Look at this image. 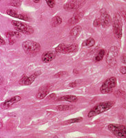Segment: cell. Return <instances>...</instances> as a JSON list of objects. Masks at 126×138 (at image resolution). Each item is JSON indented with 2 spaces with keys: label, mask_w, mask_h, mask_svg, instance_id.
I'll use <instances>...</instances> for the list:
<instances>
[{
  "label": "cell",
  "mask_w": 126,
  "mask_h": 138,
  "mask_svg": "<svg viewBox=\"0 0 126 138\" xmlns=\"http://www.w3.org/2000/svg\"><path fill=\"white\" fill-rule=\"evenodd\" d=\"M46 3L50 8H54L55 6V0H45Z\"/></svg>",
  "instance_id": "83f0119b"
},
{
  "label": "cell",
  "mask_w": 126,
  "mask_h": 138,
  "mask_svg": "<svg viewBox=\"0 0 126 138\" xmlns=\"http://www.w3.org/2000/svg\"><path fill=\"white\" fill-rule=\"evenodd\" d=\"M83 120V117H77V118L74 119H68L67 121H65L64 122H63L62 124L63 125H67V124H71L73 123H78V122H81Z\"/></svg>",
  "instance_id": "603a6c76"
},
{
  "label": "cell",
  "mask_w": 126,
  "mask_h": 138,
  "mask_svg": "<svg viewBox=\"0 0 126 138\" xmlns=\"http://www.w3.org/2000/svg\"><path fill=\"white\" fill-rule=\"evenodd\" d=\"M79 49L77 44H60L59 46L55 48V51L58 53L63 54H69V53H76Z\"/></svg>",
  "instance_id": "52a82bcc"
},
{
  "label": "cell",
  "mask_w": 126,
  "mask_h": 138,
  "mask_svg": "<svg viewBox=\"0 0 126 138\" xmlns=\"http://www.w3.org/2000/svg\"><path fill=\"white\" fill-rule=\"evenodd\" d=\"M9 42H10L9 44H10V45H12V44L15 43V40H13V38H10V39H9Z\"/></svg>",
  "instance_id": "d590c367"
},
{
  "label": "cell",
  "mask_w": 126,
  "mask_h": 138,
  "mask_svg": "<svg viewBox=\"0 0 126 138\" xmlns=\"http://www.w3.org/2000/svg\"><path fill=\"white\" fill-rule=\"evenodd\" d=\"M57 97V95L55 94V93H52L51 95H50L48 97V98L49 99H55Z\"/></svg>",
  "instance_id": "d6a6232c"
},
{
  "label": "cell",
  "mask_w": 126,
  "mask_h": 138,
  "mask_svg": "<svg viewBox=\"0 0 126 138\" xmlns=\"http://www.w3.org/2000/svg\"><path fill=\"white\" fill-rule=\"evenodd\" d=\"M54 138H59L58 137H57V136H55V137H54Z\"/></svg>",
  "instance_id": "f35d334b"
},
{
  "label": "cell",
  "mask_w": 126,
  "mask_h": 138,
  "mask_svg": "<svg viewBox=\"0 0 126 138\" xmlns=\"http://www.w3.org/2000/svg\"><path fill=\"white\" fill-rule=\"evenodd\" d=\"M77 85V81H74V82H72L70 83V84H69V86H70L72 88H74V87H76Z\"/></svg>",
  "instance_id": "1f68e13d"
},
{
  "label": "cell",
  "mask_w": 126,
  "mask_h": 138,
  "mask_svg": "<svg viewBox=\"0 0 126 138\" xmlns=\"http://www.w3.org/2000/svg\"><path fill=\"white\" fill-rule=\"evenodd\" d=\"M6 13L11 17H13L15 18H17L20 20H24V21H30V19L28 16L25 14L20 13H18L17 10H14V9H8L6 10Z\"/></svg>",
  "instance_id": "4fadbf2b"
},
{
  "label": "cell",
  "mask_w": 126,
  "mask_h": 138,
  "mask_svg": "<svg viewBox=\"0 0 126 138\" xmlns=\"http://www.w3.org/2000/svg\"><path fill=\"white\" fill-rule=\"evenodd\" d=\"M115 95L119 97H123L126 96V92L122 90H118L116 92H115Z\"/></svg>",
  "instance_id": "484cf974"
},
{
  "label": "cell",
  "mask_w": 126,
  "mask_h": 138,
  "mask_svg": "<svg viewBox=\"0 0 126 138\" xmlns=\"http://www.w3.org/2000/svg\"><path fill=\"white\" fill-rule=\"evenodd\" d=\"M107 128L113 135L119 138H126V126L116 124H110Z\"/></svg>",
  "instance_id": "5b68a950"
},
{
  "label": "cell",
  "mask_w": 126,
  "mask_h": 138,
  "mask_svg": "<svg viewBox=\"0 0 126 138\" xmlns=\"http://www.w3.org/2000/svg\"><path fill=\"white\" fill-rule=\"evenodd\" d=\"M40 1H41V0H33V1H34L35 3H39Z\"/></svg>",
  "instance_id": "74e56055"
},
{
  "label": "cell",
  "mask_w": 126,
  "mask_h": 138,
  "mask_svg": "<svg viewBox=\"0 0 126 138\" xmlns=\"http://www.w3.org/2000/svg\"><path fill=\"white\" fill-rule=\"evenodd\" d=\"M100 12V20L101 22V26L104 28H108L112 23V17L110 15V14L107 13L105 8H102Z\"/></svg>",
  "instance_id": "8fae6325"
},
{
  "label": "cell",
  "mask_w": 126,
  "mask_h": 138,
  "mask_svg": "<svg viewBox=\"0 0 126 138\" xmlns=\"http://www.w3.org/2000/svg\"><path fill=\"white\" fill-rule=\"evenodd\" d=\"M21 0H12V1H10V6H12L13 7H17V8L20 7L21 6Z\"/></svg>",
  "instance_id": "d4e9b609"
},
{
  "label": "cell",
  "mask_w": 126,
  "mask_h": 138,
  "mask_svg": "<svg viewBox=\"0 0 126 138\" xmlns=\"http://www.w3.org/2000/svg\"><path fill=\"white\" fill-rule=\"evenodd\" d=\"M74 106L72 105H59L57 106V110L62 111H68V110H70V109H73Z\"/></svg>",
  "instance_id": "cb8c5ba5"
},
{
  "label": "cell",
  "mask_w": 126,
  "mask_h": 138,
  "mask_svg": "<svg viewBox=\"0 0 126 138\" xmlns=\"http://www.w3.org/2000/svg\"><path fill=\"white\" fill-rule=\"evenodd\" d=\"M73 73H74V74H77L78 73L77 70V69H74V70H73Z\"/></svg>",
  "instance_id": "8d00e7d4"
},
{
  "label": "cell",
  "mask_w": 126,
  "mask_h": 138,
  "mask_svg": "<svg viewBox=\"0 0 126 138\" xmlns=\"http://www.w3.org/2000/svg\"><path fill=\"white\" fill-rule=\"evenodd\" d=\"M41 74H42V71L41 70H37V71H36L35 72H34L33 74H32L30 76H26L25 75H23L22 78L19 81V84L20 85L22 86L30 85V84H32V83L34 82L35 79Z\"/></svg>",
  "instance_id": "30bf717a"
},
{
  "label": "cell",
  "mask_w": 126,
  "mask_h": 138,
  "mask_svg": "<svg viewBox=\"0 0 126 138\" xmlns=\"http://www.w3.org/2000/svg\"><path fill=\"white\" fill-rule=\"evenodd\" d=\"M101 25L100 18H96L93 22V26L94 27H99Z\"/></svg>",
  "instance_id": "f1b7e54d"
},
{
  "label": "cell",
  "mask_w": 126,
  "mask_h": 138,
  "mask_svg": "<svg viewBox=\"0 0 126 138\" xmlns=\"http://www.w3.org/2000/svg\"><path fill=\"white\" fill-rule=\"evenodd\" d=\"M112 28L114 37L120 40L123 36V22L119 13H114L112 19Z\"/></svg>",
  "instance_id": "7a4b0ae2"
},
{
  "label": "cell",
  "mask_w": 126,
  "mask_h": 138,
  "mask_svg": "<svg viewBox=\"0 0 126 138\" xmlns=\"http://www.w3.org/2000/svg\"><path fill=\"white\" fill-rule=\"evenodd\" d=\"M67 73H68V72H66V71H60V72L56 73L53 77H54L55 78H59V77H62L63 76L65 75Z\"/></svg>",
  "instance_id": "4316f807"
},
{
  "label": "cell",
  "mask_w": 126,
  "mask_h": 138,
  "mask_svg": "<svg viewBox=\"0 0 126 138\" xmlns=\"http://www.w3.org/2000/svg\"><path fill=\"white\" fill-rule=\"evenodd\" d=\"M11 23L13 24L14 28L20 33H23L26 35H31L34 33L33 28L26 23H23V22L13 20L11 22Z\"/></svg>",
  "instance_id": "8992f818"
},
{
  "label": "cell",
  "mask_w": 126,
  "mask_h": 138,
  "mask_svg": "<svg viewBox=\"0 0 126 138\" xmlns=\"http://www.w3.org/2000/svg\"><path fill=\"white\" fill-rule=\"evenodd\" d=\"M5 44H6V42H5L4 40L2 38V37H0V46H3Z\"/></svg>",
  "instance_id": "e575fe53"
},
{
  "label": "cell",
  "mask_w": 126,
  "mask_h": 138,
  "mask_svg": "<svg viewBox=\"0 0 126 138\" xmlns=\"http://www.w3.org/2000/svg\"><path fill=\"white\" fill-rule=\"evenodd\" d=\"M22 48L25 53L29 55H35L41 50V45L32 40H26L22 43Z\"/></svg>",
  "instance_id": "3957f363"
},
{
  "label": "cell",
  "mask_w": 126,
  "mask_h": 138,
  "mask_svg": "<svg viewBox=\"0 0 126 138\" xmlns=\"http://www.w3.org/2000/svg\"><path fill=\"white\" fill-rule=\"evenodd\" d=\"M82 31V28L80 26H76L73 28H72L70 33V35L73 38H77Z\"/></svg>",
  "instance_id": "ac0fdd59"
},
{
  "label": "cell",
  "mask_w": 126,
  "mask_h": 138,
  "mask_svg": "<svg viewBox=\"0 0 126 138\" xmlns=\"http://www.w3.org/2000/svg\"><path fill=\"white\" fill-rule=\"evenodd\" d=\"M119 53V48L117 46H112L109 49L106 56V62L109 66H115Z\"/></svg>",
  "instance_id": "ba28073f"
},
{
  "label": "cell",
  "mask_w": 126,
  "mask_h": 138,
  "mask_svg": "<svg viewBox=\"0 0 126 138\" xmlns=\"http://www.w3.org/2000/svg\"><path fill=\"white\" fill-rule=\"evenodd\" d=\"M62 23V19L59 16H55L51 20V26L52 27H57Z\"/></svg>",
  "instance_id": "ffe728a7"
},
{
  "label": "cell",
  "mask_w": 126,
  "mask_h": 138,
  "mask_svg": "<svg viewBox=\"0 0 126 138\" xmlns=\"http://www.w3.org/2000/svg\"><path fill=\"white\" fill-rule=\"evenodd\" d=\"M114 104H115V102L114 101H111V100L98 103L97 104L94 106L92 109H90V111L88 112L87 117L90 118V117H92L94 116L99 115L101 113H103L104 112L110 110V109H112Z\"/></svg>",
  "instance_id": "6da1fadb"
},
{
  "label": "cell",
  "mask_w": 126,
  "mask_h": 138,
  "mask_svg": "<svg viewBox=\"0 0 126 138\" xmlns=\"http://www.w3.org/2000/svg\"><path fill=\"white\" fill-rule=\"evenodd\" d=\"M21 99V97L20 96L16 95L14 96V97H12L10 99H6L5 102H3L1 104V108H3V109H8L9 107H10L13 104H15V103H17L18 102H20Z\"/></svg>",
  "instance_id": "9a60e30c"
},
{
  "label": "cell",
  "mask_w": 126,
  "mask_h": 138,
  "mask_svg": "<svg viewBox=\"0 0 126 138\" xmlns=\"http://www.w3.org/2000/svg\"><path fill=\"white\" fill-rule=\"evenodd\" d=\"M121 61L123 64H126V53H123L121 56Z\"/></svg>",
  "instance_id": "f546056e"
},
{
  "label": "cell",
  "mask_w": 126,
  "mask_h": 138,
  "mask_svg": "<svg viewBox=\"0 0 126 138\" xmlns=\"http://www.w3.org/2000/svg\"><path fill=\"white\" fill-rule=\"evenodd\" d=\"M57 52L55 50H48L45 51L42 54V61L43 63H49L52 62L57 55Z\"/></svg>",
  "instance_id": "7c38bea8"
},
{
  "label": "cell",
  "mask_w": 126,
  "mask_h": 138,
  "mask_svg": "<svg viewBox=\"0 0 126 138\" xmlns=\"http://www.w3.org/2000/svg\"><path fill=\"white\" fill-rule=\"evenodd\" d=\"M120 72L123 75H126V66H121L119 69Z\"/></svg>",
  "instance_id": "4dcf8cb0"
},
{
  "label": "cell",
  "mask_w": 126,
  "mask_h": 138,
  "mask_svg": "<svg viewBox=\"0 0 126 138\" xmlns=\"http://www.w3.org/2000/svg\"><path fill=\"white\" fill-rule=\"evenodd\" d=\"M50 84H47V85L43 86L40 89H39V91L37 92L36 97L38 99H43L46 97V95L48 93V89L50 88Z\"/></svg>",
  "instance_id": "2e32d148"
},
{
  "label": "cell",
  "mask_w": 126,
  "mask_h": 138,
  "mask_svg": "<svg viewBox=\"0 0 126 138\" xmlns=\"http://www.w3.org/2000/svg\"><path fill=\"white\" fill-rule=\"evenodd\" d=\"M105 54V50H100L97 53L96 56H95V57H94V61H95L96 62H99L101 61V60L103 59V58H104Z\"/></svg>",
  "instance_id": "7402d4cb"
},
{
  "label": "cell",
  "mask_w": 126,
  "mask_h": 138,
  "mask_svg": "<svg viewBox=\"0 0 126 138\" xmlns=\"http://www.w3.org/2000/svg\"><path fill=\"white\" fill-rule=\"evenodd\" d=\"M121 15H122V16H123V19L125 20L126 22V10H121Z\"/></svg>",
  "instance_id": "836d02e7"
},
{
  "label": "cell",
  "mask_w": 126,
  "mask_h": 138,
  "mask_svg": "<svg viewBox=\"0 0 126 138\" xmlns=\"http://www.w3.org/2000/svg\"><path fill=\"white\" fill-rule=\"evenodd\" d=\"M95 44V40L92 37H89L88 39L85 40L84 42L82 43V47H87V48H91L94 46Z\"/></svg>",
  "instance_id": "d6986e66"
},
{
  "label": "cell",
  "mask_w": 126,
  "mask_h": 138,
  "mask_svg": "<svg viewBox=\"0 0 126 138\" xmlns=\"http://www.w3.org/2000/svg\"><path fill=\"white\" fill-rule=\"evenodd\" d=\"M124 1H126V0H124Z\"/></svg>",
  "instance_id": "ab89813d"
},
{
  "label": "cell",
  "mask_w": 126,
  "mask_h": 138,
  "mask_svg": "<svg viewBox=\"0 0 126 138\" xmlns=\"http://www.w3.org/2000/svg\"><path fill=\"white\" fill-rule=\"evenodd\" d=\"M5 35L8 38H13V37H21V33L18 31H12L9 30L5 33Z\"/></svg>",
  "instance_id": "44dd1931"
},
{
  "label": "cell",
  "mask_w": 126,
  "mask_h": 138,
  "mask_svg": "<svg viewBox=\"0 0 126 138\" xmlns=\"http://www.w3.org/2000/svg\"><path fill=\"white\" fill-rule=\"evenodd\" d=\"M85 3V0H70L64 5V9L67 11H74L79 9Z\"/></svg>",
  "instance_id": "9c48e42d"
},
{
  "label": "cell",
  "mask_w": 126,
  "mask_h": 138,
  "mask_svg": "<svg viewBox=\"0 0 126 138\" xmlns=\"http://www.w3.org/2000/svg\"><path fill=\"white\" fill-rule=\"evenodd\" d=\"M56 100L58 101V102H59V101H66V102L74 103V102H77L78 101V97L75 95H67L59 97V98H57Z\"/></svg>",
  "instance_id": "e0dca14e"
},
{
  "label": "cell",
  "mask_w": 126,
  "mask_h": 138,
  "mask_svg": "<svg viewBox=\"0 0 126 138\" xmlns=\"http://www.w3.org/2000/svg\"><path fill=\"white\" fill-rule=\"evenodd\" d=\"M117 80L115 77H111L107 79L100 87V92L103 94H110L113 92L114 89L116 86Z\"/></svg>",
  "instance_id": "277c9868"
},
{
  "label": "cell",
  "mask_w": 126,
  "mask_h": 138,
  "mask_svg": "<svg viewBox=\"0 0 126 138\" xmlns=\"http://www.w3.org/2000/svg\"><path fill=\"white\" fill-rule=\"evenodd\" d=\"M84 11H77L72 15L71 18L68 20V25L69 26H74L75 24L79 23L82 17H84Z\"/></svg>",
  "instance_id": "5bb4252c"
}]
</instances>
